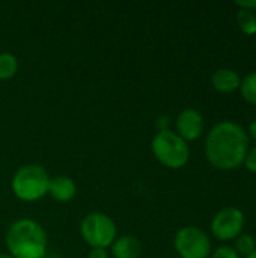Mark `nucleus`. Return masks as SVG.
I'll list each match as a JSON object with an SVG mask.
<instances>
[{
    "mask_svg": "<svg viewBox=\"0 0 256 258\" xmlns=\"http://www.w3.org/2000/svg\"><path fill=\"white\" fill-rule=\"evenodd\" d=\"M204 148L210 165L220 171H234L244 163L249 136L238 122L220 121L208 132Z\"/></svg>",
    "mask_w": 256,
    "mask_h": 258,
    "instance_id": "obj_1",
    "label": "nucleus"
},
{
    "mask_svg": "<svg viewBox=\"0 0 256 258\" xmlns=\"http://www.w3.org/2000/svg\"><path fill=\"white\" fill-rule=\"evenodd\" d=\"M6 248L14 258H44L48 251V236L41 224L21 218L8 228Z\"/></svg>",
    "mask_w": 256,
    "mask_h": 258,
    "instance_id": "obj_2",
    "label": "nucleus"
},
{
    "mask_svg": "<svg viewBox=\"0 0 256 258\" xmlns=\"http://www.w3.org/2000/svg\"><path fill=\"white\" fill-rule=\"evenodd\" d=\"M50 175L41 165H24L12 177L11 189L15 198L24 203H35L48 195Z\"/></svg>",
    "mask_w": 256,
    "mask_h": 258,
    "instance_id": "obj_3",
    "label": "nucleus"
},
{
    "mask_svg": "<svg viewBox=\"0 0 256 258\" xmlns=\"http://www.w3.org/2000/svg\"><path fill=\"white\" fill-rule=\"evenodd\" d=\"M151 151L158 163L169 169H181L190 159L189 144L174 130H160L151 141Z\"/></svg>",
    "mask_w": 256,
    "mask_h": 258,
    "instance_id": "obj_4",
    "label": "nucleus"
},
{
    "mask_svg": "<svg viewBox=\"0 0 256 258\" xmlns=\"http://www.w3.org/2000/svg\"><path fill=\"white\" fill-rule=\"evenodd\" d=\"M116 234L118 228L115 221L101 212H92L86 215L80 224V236L91 248L107 249L115 242Z\"/></svg>",
    "mask_w": 256,
    "mask_h": 258,
    "instance_id": "obj_5",
    "label": "nucleus"
},
{
    "mask_svg": "<svg viewBox=\"0 0 256 258\" xmlns=\"http://www.w3.org/2000/svg\"><path fill=\"white\" fill-rule=\"evenodd\" d=\"M174 246L181 258H210L211 240L208 234L195 225L183 227L177 231Z\"/></svg>",
    "mask_w": 256,
    "mask_h": 258,
    "instance_id": "obj_6",
    "label": "nucleus"
},
{
    "mask_svg": "<svg viewBox=\"0 0 256 258\" xmlns=\"http://www.w3.org/2000/svg\"><path fill=\"white\" fill-rule=\"evenodd\" d=\"M244 222V213L240 209L229 206L214 215L211 221V233L220 242H231L243 234Z\"/></svg>",
    "mask_w": 256,
    "mask_h": 258,
    "instance_id": "obj_7",
    "label": "nucleus"
},
{
    "mask_svg": "<svg viewBox=\"0 0 256 258\" xmlns=\"http://www.w3.org/2000/svg\"><path fill=\"white\" fill-rule=\"evenodd\" d=\"M175 127H177V135L181 136L189 144L202 136L205 128V121L199 110L193 107H187L178 113Z\"/></svg>",
    "mask_w": 256,
    "mask_h": 258,
    "instance_id": "obj_8",
    "label": "nucleus"
},
{
    "mask_svg": "<svg viewBox=\"0 0 256 258\" xmlns=\"http://www.w3.org/2000/svg\"><path fill=\"white\" fill-rule=\"evenodd\" d=\"M211 85L217 92L231 94V92H235L237 89H240L241 77L232 68H219L211 76Z\"/></svg>",
    "mask_w": 256,
    "mask_h": 258,
    "instance_id": "obj_9",
    "label": "nucleus"
},
{
    "mask_svg": "<svg viewBox=\"0 0 256 258\" xmlns=\"http://www.w3.org/2000/svg\"><path fill=\"white\" fill-rule=\"evenodd\" d=\"M77 187L71 177L59 175L50 180L48 195L57 203H69L75 197Z\"/></svg>",
    "mask_w": 256,
    "mask_h": 258,
    "instance_id": "obj_10",
    "label": "nucleus"
},
{
    "mask_svg": "<svg viewBox=\"0 0 256 258\" xmlns=\"http://www.w3.org/2000/svg\"><path fill=\"white\" fill-rule=\"evenodd\" d=\"M110 249L113 258H139L142 254V243L136 236L125 234L116 237Z\"/></svg>",
    "mask_w": 256,
    "mask_h": 258,
    "instance_id": "obj_11",
    "label": "nucleus"
},
{
    "mask_svg": "<svg viewBox=\"0 0 256 258\" xmlns=\"http://www.w3.org/2000/svg\"><path fill=\"white\" fill-rule=\"evenodd\" d=\"M18 71V59L12 53H0V80L12 79Z\"/></svg>",
    "mask_w": 256,
    "mask_h": 258,
    "instance_id": "obj_12",
    "label": "nucleus"
},
{
    "mask_svg": "<svg viewBox=\"0 0 256 258\" xmlns=\"http://www.w3.org/2000/svg\"><path fill=\"white\" fill-rule=\"evenodd\" d=\"M237 24L240 27V30L247 35V36H253L256 35V14L252 11H246V9H238L237 12Z\"/></svg>",
    "mask_w": 256,
    "mask_h": 258,
    "instance_id": "obj_13",
    "label": "nucleus"
},
{
    "mask_svg": "<svg viewBox=\"0 0 256 258\" xmlns=\"http://www.w3.org/2000/svg\"><path fill=\"white\" fill-rule=\"evenodd\" d=\"M240 92L244 101H247L252 106H256V71L249 73L241 79Z\"/></svg>",
    "mask_w": 256,
    "mask_h": 258,
    "instance_id": "obj_14",
    "label": "nucleus"
},
{
    "mask_svg": "<svg viewBox=\"0 0 256 258\" xmlns=\"http://www.w3.org/2000/svg\"><path fill=\"white\" fill-rule=\"evenodd\" d=\"M232 248L235 249V252L240 255V258H247L256 251L255 237L250 236V234H240V236L235 239Z\"/></svg>",
    "mask_w": 256,
    "mask_h": 258,
    "instance_id": "obj_15",
    "label": "nucleus"
},
{
    "mask_svg": "<svg viewBox=\"0 0 256 258\" xmlns=\"http://www.w3.org/2000/svg\"><path fill=\"white\" fill-rule=\"evenodd\" d=\"M210 258H240V255L235 252V249L229 245H222L217 249L211 252Z\"/></svg>",
    "mask_w": 256,
    "mask_h": 258,
    "instance_id": "obj_16",
    "label": "nucleus"
},
{
    "mask_svg": "<svg viewBox=\"0 0 256 258\" xmlns=\"http://www.w3.org/2000/svg\"><path fill=\"white\" fill-rule=\"evenodd\" d=\"M243 165L246 166V169H247L249 172L256 174V145L255 147H252V148H249V151H247V154H246V159H244V163H243Z\"/></svg>",
    "mask_w": 256,
    "mask_h": 258,
    "instance_id": "obj_17",
    "label": "nucleus"
},
{
    "mask_svg": "<svg viewBox=\"0 0 256 258\" xmlns=\"http://www.w3.org/2000/svg\"><path fill=\"white\" fill-rule=\"evenodd\" d=\"M88 258H109V252L103 248H91Z\"/></svg>",
    "mask_w": 256,
    "mask_h": 258,
    "instance_id": "obj_18",
    "label": "nucleus"
},
{
    "mask_svg": "<svg viewBox=\"0 0 256 258\" xmlns=\"http://www.w3.org/2000/svg\"><path fill=\"white\" fill-rule=\"evenodd\" d=\"M238 9H246V11H256V0H244V2H235Z\"/></svg>",
    "mask_w": 256,
    "mask_h": 258,
    "instance_id": "obj_19",
    "label": "nucleus"
},
{
    "mask_svg": "<svg viewBox=\"0 0 256 258\" xmlns=\"http://www.w3.org/2000/svg\"><path fill=\"white\" fill-rule=\"evenodd\" d=\"M157 125H158V132L160 130H170V122H169V118L167 116H160L157 119Z\"/></svg>",
    "mask_w": 256,
    "mask_h": 258,
    "instance_id": "obj_20",
    "label": "nucleus"
},
{
    "mask_svg": "<svg viewBox=\"0 0 256 258\" xmlns=\"http://www.w3.org/2000/svg\"><path fill=\"white\" fill-rule=\"evenodd\" d=\"M247 136L250 139H253L256 142V119H253L250 124H249V128H247Z\"/></svg>",
    "mask_w": 256,
    "mask_h": 258,
    "instance_id": "obj_21",
    "label": "nucleus"
},
{
    "mask_svg": "<svg viewBox=\"0 0 256 258\" xmlns=\"http://www.w3.org/2000/svg\"><path fill=\"white\" fill-rule=\"evenodd\" d=\"M0 258H14V257H11L9 254H0Z\"/></svg>",
    "mask_w": 256,
    "mask_h": 258,
    "instance_id": "obj_22",
    "label": "nucleus"
},
{
    "mask_svg": "<svg viewBox=\"0 0 256 258\" xmlns=\"http://www.w3.org/2000/svg\"><path fill=\"white\" fill-rule=\"evenodd\" d=\"M247 258H256V251L255 252H253V254H252V255H249V257Z\"/></svg>",
    "mask_w": 256,
    "mask_h": 258,
    "instance_id": "obj_23",
    "label": "nucleus"
}]
</instances>
